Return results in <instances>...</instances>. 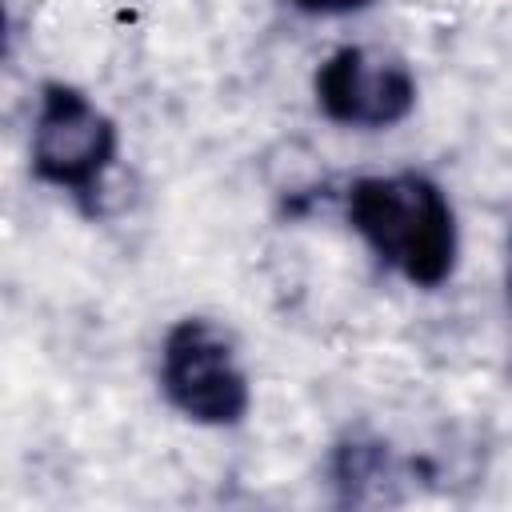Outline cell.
<instances>
[{
    "mask_svg": "<svg viewBox=\"0 0 512 512\" xmlns=\"http://www.w3.org/2000/svg\"><path fill=\"white\" fill-rule=\"evenodd\" d=\"M116 152V120L92 96L64 80H48L40 88L28 140V168L40 184L68 192L84 212H96Z\"/></svg>",
    "mask_w": 512,
    "mask_h": 512,
    "instance_id": "cell-2",
    "label": "cell"
},
{
    "mask_svg": "<svg viewBox=\"0 0 512 512\" xmlns=\"http://www.w3.org/2000/svg\"><path fill=\"white\" fill-rule=\"evenodd\" d=\"M292 4L312 16H348V12H364L376 0H292Z\"/></svg>",
    "mask_w": 512,
    "mask_h": 512,
    "instance_id": "cell-5",
    "label": "cell"
},
{
    "mask_svg": "<svg viewBox=\"0 0 512 512\" xmlns=\"http://www.w3.org/2000/svg\"><path fill=\"white\" fill-rule=\"evenodd\" d=\"M160 388L184 420L204 428L240 424L252 408V388L236 344L208 316H184L164 332Z\"/></svg>",
    "mask_w": 512,
    "mask_h": 512,
    "instance_id": "cell-3",
    "label": "cell"
},
{
    "mask_svg": "<svg viewBox=\"0 0 512 512\" xmlns=\"http://www.w3.org/2000/svg\"><path fill=\"white\" fill-rule=\"evenodd\" d=\"M344 212L372 256L412 288H440L456 272V212L424 172L360 176L344 192Z\"/></svg>",
    "mask_w": 512,
    "mask_h": 512,
    "instance_id": "cell-1",
    "label": "cell"
},
{
    "mask_svg": "<svg viewBox=\"0 0 512 512\" xmlns=\"http://www.w3.org/2000/svg\"><path fill=\"white\" fill-rule=\"evenodd\" d=\"M504 284H508V300H512V232H508V248H504Z\"/></svg>",
    "mask_w": 512,
    "mask_h": 512,
    "instance_id": "cell-6",
    "label": "cell"
},
{
    "mask_svg": "<svg viewBox=\"0 0 512 512\" xmlns=\"http://www.w3.org/2000/svg\"><path fill=\"white\" fill-rule=\"evenodd\" d=\"M316 108L344 128L380 132L412 116L416 108V76L412 68L384 52L364 44L336 48L312 76Z\"/></svg>",
    "mask_w": 512,
    "mask_h": 512,
    "instance_id": "cell-4",
    "label": "cell"
}]
</instances>
